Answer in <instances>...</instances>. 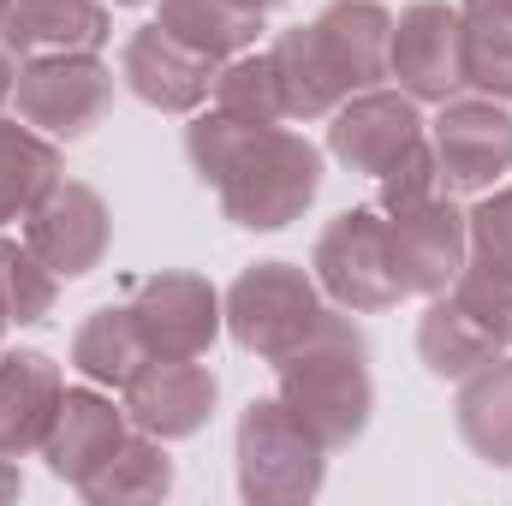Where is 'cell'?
<instances>
[{
    "label": "cell",
    "instance_id": "obj_1",
    "mask_svg": "<svg viewBox=\"0 0 512 506\" xmlns=\"http://www.w3.org/2000/svg\"><path fill=\"white\" fill-rule=\"evenodd\" d=\"M280 399L286 411L334 453V447H352L364 429H370V411H376V381H370V340L352 316L328 310L316 322V334L286 352L280 364Z\"/></svg>",
    "mask_w": 512,
    "mask_h": 506
},
{
    "label": "cell",
    "instance_id": "obj_2",
    "mask_svg": "<svg viewBox=\"0 0 512 506\" xmlns=\"http://www.w3.org/2000/svg\"><path fill=\"white\" fill-rule=\"evenodd\" d=\"M221 191V215L245 233H280L292 227L316 191H322V149L298 131L262 126L245 131V143L233 149L227 173L215 179Z\"/></svg>",
    "mask_w": 512,
    "mask_h": 506
},
{
    "label": "cell",
    "instance_id": "obj_3",
    "mask_svg": "<svg viewBox=\"0 0 512 506\" xmlns=\"http://www.w3.org/2000/svg\"><path fill=\"white\" fill-rule=\"evenodd\" d=\"M239 459V495L251 506H304L322 495L328 447L286 411V399H251L233 435Z\"/></svg>",
    "mask_w": 512,
    "mask_h": 506
},
{
    "label": "cell",
    "instance_id": "obj_4",
    "mask_svg": "<svg viewBox=\"0 0 512 506\" xmlns=\"http://www.w3.org/2000/svg\"><path fill=\"white\" fill-rule=\"evenodd\" d=\"M322 316H328L322 286L298 262H251L221 298V322H227L233 346L262 364H280L286 352H298Z\"/></svg>",
    "mask_w": 512,
    "mask_h": 506
},
{
    "label": "cell",
    "instance_id": "obj_5",
    "mask_svg": "<svg viewBox=\"0 0 512 506\" xmlns=\"http://www.w3.org/2000/svg\"><path fill=\"white\" fill-rule=\"evenodd\" d=\"M18 120L48 137H84L108 120L114 108V72L96 54H54V60H24L12 84Z\"/></svg>",
    "mask_w": 512,
    "mask_h": 506
},
{
    "label": "cell",
    "instance_id": "obj_6",
    "mask_svg": "<svg viewBox=\"0 0 512 506\" xmlns=\"http://www.w3.org/2000/svg\"><path fill=\"white\" fill-rule=\"evenodd\" d=\"M316 286L340 304V310H387L399 304V280L387 262V215L382 209H346L322 227L316 239Z\"/></svg>",
    "mask_w": 512,
    "mask_h": 506
},
{
    "label": "cell",
    "instance_id": "obj_7",
    "mask_svg": "<svg viewBox=\"0 0 512 506\" xmlns=\"http://www.w3.org/2000/svg\"><path fill=\"white\" fill-rule=\"evenodd\" d=\"M387 262L405 298H435L459 280V268L471 262V221L465 209L441 191L417 209L387 215Z\"/></svg>",
    "mask_w": 512,
    "mask_h": 506
},
{
    "label": "cell",
    "instance_id": "obj_8",
    "mask_svg": "<svg viewBox=\"0 0 512 506\" xmlns=\"http://www.w3.org/2000/svg\"><path fill=\"white\" fill-rule=\"evenodd\" d=\"M126 304L137 316V334H143L149 358H203L215 346V334L227 328L221 322V292L191 268H161V274L137 280Z\"/></svg>",
    "mask_w": 512,
    "mask_h": 506
},
{
    "label": "cell",
    "instance_id": "obj_9",
    "mask_svg": "<svg viewBox=\"0 0 512 506\" xmlns=\"http://www.w3.org/2000/svg\"><path fill=\"white\" fill-rule=\"evenodd\" d=\"M429 149L441 161L447 191H495L501 173H512V114L495 96H453L441 102Z\"/></svg>",
    "mask_w": 512,
    "mask_h": 506
},
{
    "label": "cell",
    "instance_id": "obj_10",
    "mask_svg": "<svg viewBox=\"0 0 512 506\" xmlns=\"http://www.w3.org/2000/svg\"><path fill=\"white\" fill-rule=\"evenodd\" d=\"M387 78H399V90L411 102H453L471 84L465 78V24L447 0H417L393 18Z\"/></svg>",
    "mask_w": 512,
    "mask_h": 506
},
{
    "label": "cell",
    "instance_id": "obj_11",
    "mask_svg": "<svg viewBox=\"0 0 512 506\" xmlns=\"http://www.w3.org/2000/svg\"><path fill=\"white\" fill-rule=\"evenodd\" d=\"M114 239V221H108V203L102 191H90L84 179H60L30 215H24V245L42 256L60 280H84Z\"/></svg>",
    "mask_w": 512,
    "mask_h": 506
},
{
    "label": "cell",
    "instance_id": "obj_12",
    "mask_svg": "<svg viewBox=\"0 0 512 506\" xmlns=\"http://www.w3.org/2000/svg\"><path fill=\"white\" fill-rule=\"evenodd\" d=\"M328 120H334V126H328V149H334V161L352 167V173H364V179H382L411 143L429 137V131H423V114H417V102H411L405 90H382V84L346 96Z\"/></svg>",
    "mask_w": 512,
    "mask_h": 506
},
{
    "label": "cell",
    "instance_id": "obj_13",
    "mask_svg": "<svg viewBox=\"0 0 512 506\" xmlns=\"http://www.w3.org/2000/svg\"><path fill=\"white\" fill-rule=\"evenodd\" d=\"M215 60L185 48L179 36H167L161 24H143L126 36V54H120V78L131 84L137 102L161 108V114H197L209 96H215Z\"/></svg>",
    "mask_w": 512,
    "mask_h": 506
},
{
    "label": "cell",
    "instance_id": "obj_14",
    "mask_svg": "<svg viewBox=\"0 0 512 506\" xmlns=\"http://www.w3.org/2000/svg\"><path fill=\"white\" fill-rule=\"evenodd\" d=\"M221 387L197 358H149L126 381V417L131 429L155 435V441H185L215 417Z\"/></svg>",
    "mask_w": 512,
    "mask_h": 506
},
{
    "label": "cell",
    "instance_id": "obj_15",
    "mask_svg": "<svg viewBox=\"0 0 512 506\" xmlns=\"http://www.w3.org/2000/svg\"><path fill=\"white\" fill-rule=\"evenodd\" d=\"M310 36H316V54L328 66V78L340 84V96L376 90L387 78V60H393V12H387L382 0H334V6L316 12Z\"/></svg>",
    "mask_w": 512,
    "mask_h": 506
},
{
    "label": "cell",
    "instance_id": "obj_16",
    "mask_svg": "<svg viewBox=\"0 0 512 506\" xmlns=\"http://www.w3.org/2000/svg\"><path fill=\"white\" fill-rule=\"evenodd\" d=\"M131 435V417L126 405H114L108 393H96V387H66V399H60V411H54V429H48V441H42V459H48V471L60 477V483H90L120 447H126Z\"/></svg>",
    "mask_w": 512,
    "mask_h": 506
},
{
    "label": "cell",
    "instance_id": "obj_17",
    "mask_svg": "<svg viewBox=\"0 0 512 506\" xmlns=\"http://www.w3.org/2000/svg\"><path fill=\"white\" fill-rule=\"evenodd\" d=\"M108 36H114L108 0H12L0 18V48L12 60L96 54Z\"/></svg>",
    "mask_w": 512,
    "mask_h": 506
},
{
    "label": "cell",
    "instance_id": "obj_18",
    "mask_svg": "<svg viewBox=\"0 0 512 506\" xmlns=\"http://www.w3.org/2000/svg\"><path fill=\"white\" fill-rule=\"evenodd\" d=\"M60 399L66 381L48 352H0V453H42Z\"/></svg>",
    "mask_w": 512,
    "mask_h": 506
},
{
    "label": "cell",
    "instance_id": "obj_19",
    "mask_svg": "<svg viewBox=\"0 0 512 506\" xmlns=\"http://www.w3.org/2000/svg\"><path fill=\"white\" fill-rule=\"evenodd\" d=\"M453 423H459L465 447H471L483 465L512 471V358L507 352H495L489 364H477L471 376L459 381Z\"/></svg>",
    "mask_w": 512,
    "mask_h": 506
},
{
    "label": "cell",
    "instance_id": "obj_20",
    "mask_svg": "<svg viewBox=\"0 0 512 506\" xmlns=\"http://www.w3.org/2000/svg\"><path fill=\"white\" fill-rule=\"evenodd\" d=\"M495 352H507V340H501L495 328H483L453 292H435V298H429V310H423V322H417V358H423L429 376L465 381L477 364H489Z\"/></svg>",
    "mask_w": 512,
    "mask_h": 506
},
{
    "label": "cell",
    "instance_id": "obj_21",
    "mask_svg": "<svg viewBox=\"0 0 512 506\" xmlns=\"http://www.w3.org/2000/svg\"><path fill=\"white\" fill-rule=\"evenodd\" d=\"M60 179H66V161L48 131L0 120V227L24 221Z\"/></svg>",
    "mask_w": 512,
    "mask_h": 506
},
{
    "label": "cell",
    "instance_id": "obj_22",
    "mask_svg": "<svg viewBox=\"0 0 512 506\" xmlns=\"http://www.w3.org/2000/svg\"><path fill=\"white\" fill-rule=\"evenodd\" d=\"M262 18H268V12H256L245 0H161V18H155V24H161L167 36H179L185 48H197V54H209V60L221 66V60L256 48Z\"/></svg>",
    "mask_w": 512,
    "mask_h": 506
},
{
    "label": "cell",
    "instance_id": "obj_23",
    "mask_svg": "<svg viewBox=\"0 0 512 506\" xmlns=\"http://www.w3.org/2000/svg\"><path fill=\"white\" fill-rule=\"evenodd\" d=\"M72 364H78L84 381L126 393V381L149 364V346H143V334H137L131 304H102V310H90V316L78 322V334H72Z\"/></svg>",
    "mask_w": 512,
    "mask_h": 506
},
{
    "label": "cell",
    "instance_id": "obj_24",
    "mask_svg": "<svg viewBox=\"0 0 512 506\" xmlns=\"http://www.w3.org/2000/svg\"><path fill=\"white\" fill-rule=\"evenodd\" d=\"M78 495L90 506H149V501H167L173 495V459H167V441L155 435H126V447L90 477L78 483Z\"/></svg>",
    "mask_w": 512,
    "mask_h": 506
},
{
    "label": "cell",
    "instance_id": "obj_25",
    "mask_svg": "<svg viewBox=\"0 0 512 506\" xmlns=\"http://www.w3.org/2000/svg\"><path fill=\"white\" fill-rule=\"evenodd\" d=\"M268 60H274V84H280V108H286V120H328V114L346 102L340 84L328 78L322 54H316L310 24L280 30L274 48H268Z\"/></svg>",
    "mask_w": 512,
    "mask_h": 506
},
{
    "label": "cell",
    "instance_id": "obj_26",
    "mask_svg": "<svg viewBox=\"0 0 512 506\" xmlns=\"http://www.w3.org/2000/svg\"><path fill=\"white\" fill-rule=\"evenodd\" d=\"M465 78L477 96L512 102V0H465Z\"/></svg>",
    "mask_w": 512,
    "mask_h": 506
},
{
    "label": "cell",
    "instance_id": "obj_27",
    "mask_svg": "<svg viewBox=\"0 0 512 506\" xmlns=\"http://www.w3.org/2000/svg\"><path fill=\"white\" fill-rule=\"evenodd\" d=\"M215 108L239 126H280L286 108H280V84H274V60L268 54H233L221 60L215 72Z\"/></svg>",
    "mask_w": 512,
    "mask_h": 506
},
{
    "label": "cell",
    "instance_id": "obj_28",
    "mask_svg": "<svg viewBox=\"0 0 512 506\" xmlns=\"http://www.w3.org/2000/svg\"><path fill=\"white\" fill-rule=\"evenodd\" d=\"M60 298V274L30 251L24 239H0V304H6V322H42Z\"/></svg>",
    "mask_w": 512,
    "mask_h": 506
},
{
    "label": "cell",
    "instance_id": "obj_29",
    "mask_svg": "<svg viewBox=\"0 0 512 506\" xmlns=\"http://www.w3.org/2000/svg\"><path fill=\"white\" fill-rule=\"evenodd\" d=\"M447 292H453V298L483 322V328H495V334L512 346V274H507V268H489V262H477V256H471Z\"/></svg>",
    "mask_w": 512,
    "mask_h": 506
},
{
    "label": "cell",
    "instance_id": "obj_30",
    "mask_svg": "<svg viewBox=\"0 0 512 506\" xmlns=\"http://www.w3.org/2000/svg\"><path fill=\"white\" fill-rule=\"evenodd\" d=\"M376 185H382V215H399V209H417V203L441 197V191H447V179H441V161H435L429 137H423V143H411V149L387 167Z\"/></svg>",
    "mask_w": 512,
    "mask_h": 506
},
{
    "label": "cell",
    "instance_id": "obj_31",
    "mask_svg": "<svg viewBox=\"0 0 512 506\" xmlns=\"http://www.w3.org/2000/svg\"><path fill=\"white\" fill-rule=\"evenodd\" d=\"M245 131H262V126H239V120H227L221 108L197 114V120L185 126V161H191V173H197L203 185H215V179L227 173L233 149L245 143Z\"/></svg>",
    "mask_w": 512,
    "mask_h": 506
},
{
    "label": "cell",
    "instance_id": "obj_32",
    "mask_svg": "<svg viewBox=\"0 0 512 506\" xmlns=\"http://www.w3.org/2000/svg\"><path fill=\"white\" fill-rule=\"evenodd\" d=\"M465 221H471V256L512 274V179L483 191V203L465 209Z\"/></svg>",
    "mask_w": 512,
    "mask_h": 506
},
{
    "label": "cell",
    "instance_id": "obj_33",
    "mask_svg": "<svg viewBox=\"0 0 512 506\" xmlns=\"http://www.w3.org/2000/svg\"><path fill=\"white\" fill-rule=\"evenodd\" d=\"M18 495H24V477H18L12 453H0V501H18Z\"/></svg>",
    "mask_w": 512,
    "mask_h": 506
},
{
    "label": "cell",
    "instance_id": "obj_34",
    "mask_svg": "<svg viewBox=\"0 0 512 506\" xmlns=\"http://www.w3.org/2000/svg\"><path fill=\"white\" fill-rule=\"evenodd\" d=\"M12 84H18V72H12V54L0 48V102H12Z\"/></svg>",
    "mask_w": 512,
    "mask_h": 506
},
{
    "label": "cell",
    "instance_id": "obj_35",
    "mask_svg": "<svg viewBox=\"0 0 512 506\" xmlns=\"http://www.w3.org/2000/svg\"><path fill=\"white\" fill-rule=\"evenodd\" d=\"M245 6H256V12H274V6H286V0H245Z\"/></svg>",
    "mask_w": 512,
    "mask_h": 506
},
{
    "label": "cell",
    "instance_id": "obj_36",
    "mask_svg": "<svg viewBox=\"0 0 512 506\" xmlns=\"http://www.w3.org/2000/svg\"><path fill=\"white\" fill-rule=\"evenodd\" d=\"M108 6H143V0H108Z\"/></svg>",
    "mask_w": 512,
    "mask_h": 506
},
{
    "label": "cell",
    "instance_id": "obj_37",
    "mask_svg": "<svg viewBox=\"0 0 512 506\" xmlns=\"http://www.w3.org/2000/svg\"><path fill=\"white\" fill-rule=\"evenodd\" d=\"M0 334H6V304H0Z\"/></svg>",
    "mask_w": 512,
    "mask_h": 506
},
{
    "label": "cell",
    "instance_id": "obj_38",
    "mask_svg": "<svg viewBox=\"0 0 512 506\" xmlns=\"http://www.w3.org/2000/svg\"><path fill=\"white\" fill-rule=\"evenodd\" d=\"M6 6H12V0H0V18H6Z\"/></svg>",
    "mask_w": 512,
    "mask_h": 506
}]
</instances>
